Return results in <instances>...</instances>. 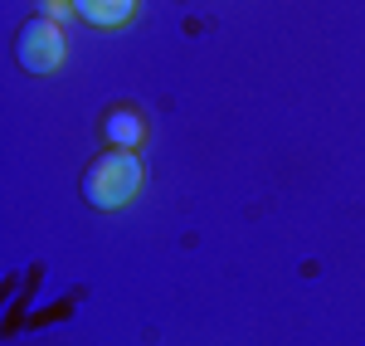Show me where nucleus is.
<instances>
[{"instance_id":"f257e3e1","label":"nucleus","mask_w":365,"mask_h":346,"mask_svg":"<svg viewBox=\"0 0 365 346\" xmlns=\"http://www.w3.org/2000/svg\"><path fill=\"white\" fill-rule=\"evenodd\" d=\"M137 190H141V161L132 151L113 146V151H103L98 161H88V171H83V200L88 205H98V210H122Z\"/></svg>"},{"instance_id":"7ed1b4c3","label":"nucleus","mask_w":365,"mask_h":346,"mask_svg":"<svg viewBox=\"0 0 365 346\" xmlns=\"http://www.w3.org/2000/svg\"><path fill=\"white\" fill-rule=\"evenodd\" d=\"M73 10L93 29H122V25H132L137 0H73Z\"/></svg>"},{"instance_id":"20e7f679","label":"nucleus","mask_w":365,"mask_h":346,"mask_svg":"<svg viewBox=\"0 0 365 346\" xmlns=\"http://www.w3.org/2000/svg\"><path fill=\"white\" fill-rule=\"evenodd\" d=\"M103 137L113 146H122V151H132V146L146 137V122H141L132 108H113V113L103 117Z\"/></svg>"},{"instance_id":"f03ea898","label":"nucleus","mask_w":365,"mask_h":346,"mask_svg":"<svg viewBox=\"0 0 365 346\" xmlns=\"http://www.w3.org/2000/svg\"><path fill=\"white\" fill-rule=\"evenodd\" d=\"M15 58H20L25 73H54L63 63V29H58V20H49V15L25 20L20 34H15Z\"/></svg>"},{"instance_id":"39448f33","label":"nucleus","mask_w":365,"mask_h":346,"mask_svg":"<svg viewBox=\"0 0 365 346\" xmlns=\"http://www.w3.org/2000/svg\"><path fill=\"white\" fill-rule=\"evenodd\" d=\"M39 15H49V20H68V15H78V10H73V0H39Z\"/></svg>"}]
</instances>
